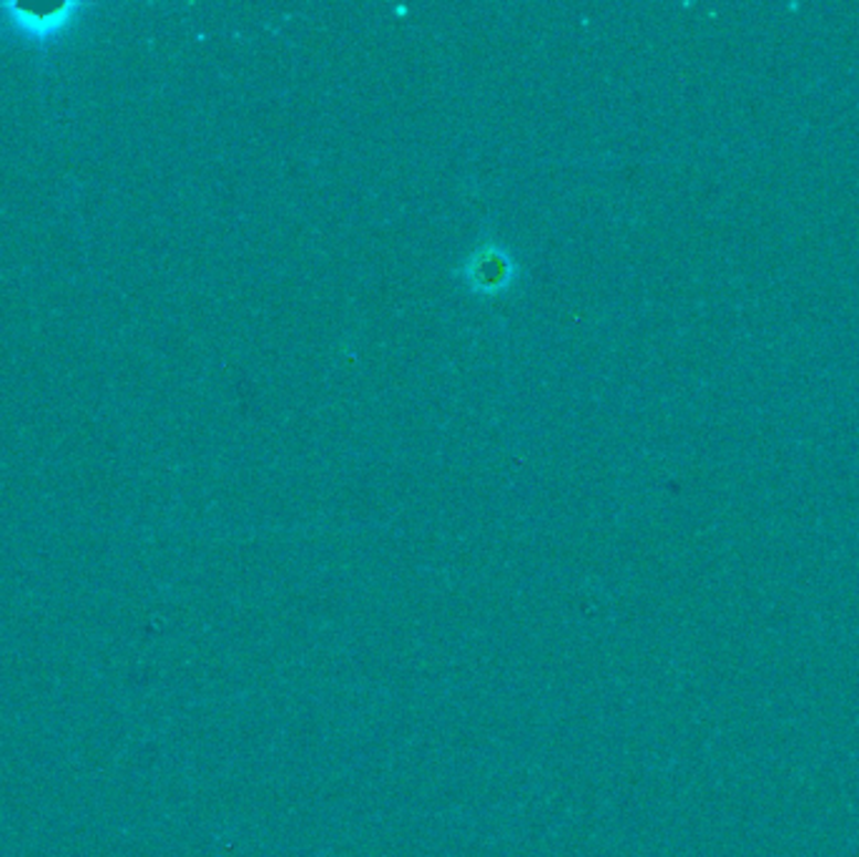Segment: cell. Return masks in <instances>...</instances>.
<instances>
[{
	"instance_id": "obj_2",
	"label": "cell",
	"mask_w": 859,
	"mask_h": 857,
	"mask_svg": "<svg viewBox=\"0 0 859 857\" xmlns=\"http://www.w3.org/2000/svg\"><path fill=\"white\" fill-rule=\"evenodd\" d=\"M11 11L15 13L18 23L25 25V29H29L33 35H35V33H39V35H49V33H53L56 29H61V23L66 21V13L73 11V6H63L61 11H53V13H49V15H35V13H29V11H23V8H15V6H11Z\"/></svg>"
},
{
	"instance_id": "obj_1",
	"label": "cell",
	"mask_w": 859,
	"mask_h": 857,
	"mask_svg": "<svg viewBox=\"0 0 859 857\" xmlns=\"http://www.w3.org/2000/svg\"><path fill=\"white\" fill-rule=\"evenodd\" d=\"M510 275H513V262L498 247H482L468 262V279L475 289L498 292L508 285Z\"/></svg>"
}]
</instances>
